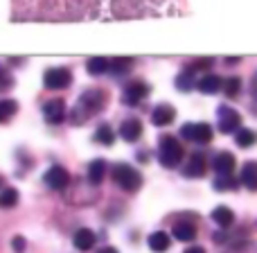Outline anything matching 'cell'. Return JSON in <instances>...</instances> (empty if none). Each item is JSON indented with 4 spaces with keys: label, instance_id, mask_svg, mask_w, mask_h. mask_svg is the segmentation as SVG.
<instances>
[{
    "label": "cell",
    "instance_id": "7a4b0ae2",
    "mask_svg": "<svg viewBox=\"0 0 257 253\" xmlns=\"http://www.w3.org/2000/svg\"><path fill=\"white\" fill-rule=\"evenodd\" d=\"M111 177H113V181L126 192H136L142 183L140 172H138L136 167H131V165H115L113 172H111Z\"/></svg>",
    "mask_w": 257,
    "mask_h": 253
},
{
    "label": "cell",
    "instance_id": "30bf717a",
    "mask_svg": "<svg viewBox=\"0 0 257 253\" xmlns=\"http://www.w3.org/2000/svg\"><path fill=\"white\" fill-rule=\"evenodd\" d=\"M174 118H176V111H174V107H169V104H160V107H156L154 113H151V122H154L156 127L172 125Z\"/></svg>",
    "mask_w": 257,
    "mask_h": 253
},
{
    "label": "cell",
    "instance_id": "d4e9b609",
    "mask_svg": "<svg viewBox=\"0 0 257 253\" xmlns=\"http://www.w3.org/2000/svg\"><path fill=\"white\" fill-rule=\"evenodd\" d=\"M239 89H241L239 77H230V79L223 81V91H226L228 98H237V95H239Z\"/></svg>",
    "mask_w": 257,
    "mask_h": 253
},
{
    "label": "cell",
    "instance_id": "7c38bea8",
    "mask_svg": "<svg viewBox=\"0 0 257 253\" xmlns=\"http://www.w3.org/2000/svg\"><path fill=\"white\" fill-rule=\"evenodd\" d=\"M120 136L124 138L126 142H136L138 138L142 136V122L136 120V118H131V120H124L120 127Z\"/></svg>",
    "mask_w": 257,
    "mask_h": 253
},
{
    "label": "cell",
    "instance_id": "8992f818",
    "mask_svg": "<svg viewBox=\"0 0 257 253\" xmlns=\"http://www.w3.org/2000/svg\"><path fill=\"white\" fill-rule=\"evenodd\" d=\"M43 181L48 183V188H52V190H63V188L70 183V174H68V170L61 167V165H52V167L45 172Z\"/></svg>",
    "mask_w": 257,
    "mask_h": 253
},
{
    "label": "cell",
    "instance_id": "f546056e",
    "mask_svg": "<svg viewBox=\"0 0 257 253\" xmlns=\"http://www.w3.org/2000/svg\"><path fill=\"white\" fill-rule=\"evenodd\" d=\"M212 66V59H201V61H194L192 63V70H203V68H210Z\"/></svg>",
    "mask_w": 257,
    "mask_h": 253
},
{
    "label": "cell",
    "instance_id": "6da1fadb",
    "mask_svg": "<svg viewBox=\"0 0 257 253\" xmlns=\"http://www.w3.org/2000/svg\"><path fill=\"white\" fill-rule=\"evenodd\" d=\"M158 158H160V165H165V167H176L183 158L181 142L174 136H163L160 138V147H158Z\"/></svg>",
    "mask_w": 257,
    "mask_h": 253
},
{
    "label": "cell",
    "instance_id": "8fae6325",
    "mask_svg": "<svg viewBox=\"0 0 257 253\" xmlns=\"http://www.w3.org/2000/svg\"><path fill=\"white\" fill-rule=\"evenodd\" d=\"M237 160L230 151H221V154L214 156V170H217L219 177H230V172L235 170Z\"/></svg>",
    "mask_w": 257,
    "mask_h": 253
},
{
    "label": "cell",
    "instance_id": "603a6c76",
    "mask_svg": "<svg viewBox=\"0 0 257 253\" xmlns=\"http://www.w3.org/2000/svg\"><path fill=\"white\" fill-rule=\"evenodd\" d=\"M235 140L239 147H250L257 140V133L250 131V129H239V131L235 133Z\"/></svg>",
    "mask_w": 257,
    "mask_h": 253
},
{
    "label": "cell",
    "instance_id": "83f0119b",
    "mask_svg": "<svg viewBox=\"0 0 257 253\" xmlns=\"http://www.w3.org/2000/svg\"><path fill=\"white\" fill-rule=\"evenodd\" d=\"M192 68H187V70H183L181 75L176 77V86L178 89H183V91H187V89H192Z\"/></svg>",
    "mask_w": 257,
    "mask_h": 253
},
{
    "label": "cell",
    "instance_id": "2e32d148",
    "mask_svg": "<svg viewBox=\"0 0 257 253\" xmlns=\"http://www.w3.org/2000/svg\"><path fill=\"white\" fill-rule=\"evenodd\" d=\"M183 174L185 177H203L205 174V158L201 154H192L187 165L183 167Z\"/></svg>",
    "mask_w": 257,
    "mask_h": 253
},
{
    "label": "cell",
    "instance_id": "52a82bcc",
    "mask_svg": "<svg viewBox=\"0 0 257 253\" xmlns=\"http://www.w3.org/2000/svg\"><path fill=\"white\" fill-rule=\"evenodd\" d=\"M149 95V86L145 84V81H131V84L124 89V95H122V102L128 104V107H136L138 102H142V100Z\"/></svg>",
    "mask_w": 257,
    "mask_h": 253
},
{
    "label": "cell",
    "instance_id": "836d02e7",
    "mask_svg": "<svg viewBox=\"0 0 257 253\" xmlns=\"http://www.w3.org/2000/svg\"><path fill=\"white\" fill-rule=\"evenodd\" d=\"M253 91L257 93V77H255V81H253Z\"/></svg>",
    "mask_w": 257,
    "mask_h": 253
},
{
    "label": "cell",
    "instance_id": "d6a6232c",
    "mask_svg": "<svg viewBox=\"0 0 257 253\" xmlns=\"http://www.w3.org/2000/svg\"><path fill=\"white\" fill-rule=\"evenodd\" d=\"M97 253H117V249H113V246H104V249H99Z\"/></svg>",
    "mask_w": 257,
    "mask_h": 253
},
{
    "label": "cell",
    "instance_id": "4316f807",
    "mask_svg": "<svg viewBox=\"0 0 257 253\" xmlns=\"http://www.w3.org/2000/svg\"><path fill=\"white\" fill-rule=\"evenodd\" d=\"M16 201H18V190H14V188H7V190L3 192V197H0V204H3L5 208L16 206Z\"/></svg>",
    "mask_w": 257,
    "mask_h": 253
},
{
    "label": "cell",
    "instance_id": "ac0fdd59",
    "mask_svg": "<svg viewBox=\"0 0 257 253\" xmlns=\"http://www.w3.org/2000/svg\"><path fill=\"white\" fill-rule=\"evenodd\" d=\"M149 249L156 253H163L169 249V235L165 231H156L149 235Z\"/></svg>",
    "mask_w": 257,
    "mask_h": 253
},
{
    "label": "cell",
    "instance_id": "9c48e42d",
    "mask_svg": "<svg viewBox=\"0 0 257 253\" xmlns=\"http://www.w3.org/2000/svg\"><path fill=\"white\" fill-rule=\"evenodd\" d=\"M102 104H104V95L99 93V91H86L79 100V109H77V111L86 109V116H93V113H97L99 109H102Z\"/></svg>",
    "mask_w": 257,
    "mask_h": 253
},
{
    "label": "cell",
    "instance_id": "d6986e66",
    "mask_svg": "<svg viewBox=\"0 0 257 253\" xmlns=\"http://www.w3.org/2000/svg\"><path fill=\"white\" fill-rule=\"evenodd\" d=\"M212 219L221 228H228L232 224V219H235V215H232V210L228 208V206H217V208L212 210Z\"/></svg>",
    "mask_w": 257,
    "mask_h": 253
},
{
    "label": "cell",
    "instance_id": "277c9868",
    "mask_svg": "<svg viewBox=\"0 0 257 253\" xmlns=\"http://www.w3.org/2000/svg\"><path fill=\"white\" fill-rule=\"evenodd\" d=\"M70 81H72V75L68 68H50V70H45V75H43V84L52 91L68 89Z\"/></svg>",
    "mask_w": 257,
    "mask_h": 253
},
{
    "label": "cell",
    "instance_id": "44dd1931",
    "mask_svg": "<svg viewBox=\"0 0 257 253\" xmlns=\"http://www.w3.org/2000/svg\"><path fill=\"white\" fill-rule=\"evenodd\" d=\"M86 68H88L90 75H104L106 70H111V61L104 57H93L88 63H86Z\"/></svg>",
    "mask_w": 257,
    "mask_h": 253
},
{
    "label": "cell",
    "instance_id": "4fadbf2b",
    "mask_svg": "<svg viewBox=\"0 0 257 253\" xmlns=\"http://www.w3.org/2000/svg\"><path fill=\"white\" fill-rule=\"evenodd\" d=\"M223 86V81H221V77L219 75H212V72H208V75H203L199 81H196V89L201 91V93H205V95H212V93H217L219 89Z\"/></svg>",
    "mask_w": 257,
    "mask_h": 253
},
{
    "label": "cell",
    "instance_id": "3957f363",
    "mask_svg": "<svg viewBox=\"0 0 257 253\" xmlns=\"http://www.w3.org/2000/svg\"><path fill=\"white\" fill-rule=\"evenodd\" d=\"M217 122H219V131L221 133H232V131L237 133L239 131V125H241V116L223 104V107L217 109Z\"/></svg>",
    "mask_w": 257,
    "mask_h": 253
},
{
    "label": "cell",
    "instance_id": "5bb4252c",
    "mask_svg": "<svg viewBox=\"0 0 257 253\" xmlns=\"http://www.w3.org/2000/svg\"><path fill=\"white\" fill-rule=\"evenodd\" d=\"M172 233H174V237H176V240L190 242V240H194V237H196V226L192 222H185V219H181V222L174 224Z\"/></svg>",
    "mask_w": 257,
    "mask_h": 253
},
{
    "label": "cell",
    "instance_id": "5b68a950",
    "mask_svg": "<svg viewBox=\"0 0 257 253\" xmlns=\"http://www.w3.org/2000/svg\"><path fill=\"white\" fill-rule=\"evenodd\" d=\"M181 136L192 142H210L212 140V127H210L208 122H199V125L187 122V125H183V129H181Z\"/></svg>",
    "mask_w": 257,
    "mask_h": 253
},
{
    "label": "cell",
    "instance_id": "ffe728a7",
    "mask_svg": "<svg viewBox=\"0 0 257 253\" xmlns=\"http://www.w3.org/2000/svg\"><path fill=\"white\" fill-rule=\"evenodd\" d=\"M241 183L248 190H257V163H246L241 170Z\"/></svg>",
    "mask_w": 257,
    "mask_h": 253
},
{
    "label": "cell",
    "instance_id": "e0dca14e",
    "mask_svg": "<svg viewBox=\"0 0 257 253\" xmlns=\"http://www.w3.org/2000/svg\"><path fill=\"white\" fill-rule=\"evenodd\" d=\"M104 174H106V163H104L102 158H95L93 163L88 165V181L93 183V186H99Z\"/></svg>",
    "mask_w": 257,
    "mask_h": 253
},
{
    "label": "cell",
    "instance_id": "9a60e30c",
    "mask_svg": "<svg viewBox=\"0 0 257 253\" xmlns=\"http://www.w3.org/2000/svg\"><path fill=\"white\" fill-rule=\"evenodd\" d=\"M95 233L90 231V228H79V231L75 233V237H72V242H75V246L79 251H90L95 246Z\"/></svg>",
    "mask_w": 257,
    "mask_h": 253
},
{
    "label": "cell",
    "instance_id": "484cf974",
    "mask_svg": "<svg viewBox=\"0 0 257 253\" xmlns=\"http://www.w3.org/2000/svg\"><path fill=\"white\" fill-rule=\"evenodd\" d=\"M212 188H214V190H219V192H223V190H235L237 183L232 181L230 177H217V179H214V183H212Z\"/></svg>",
    "mask_w": 257,
    "mask_h": 253
},
{
    "label": "cell",
    "instance_id": "ba28073f",
    "mask_svg": "<svg viewBox=\"0 0 257 253\" xmlns=\"http://www.w3.org/2000/svg\"><path fill=\"white\" fill-rule=\"evenodd\" d=\"M43 116L50 125L63 122V118H66V104H63V100H59V98L48 100V102L43 104Z\"/></svg>",
    "mask_w": 257,
    "mask_h": 253
},
{
    "label": "cell",
    "instance_id": "7402d4cb",
    "mask_svg": "<svg viewBox=\"0 0 257 253\" xmlns=\"http://www.w3.org/2000/svg\"><path fill=\"white\" fill-rule=\"evenodd\" d=\"M95 140L102 142V145H113L115 133H113V129L108 125H102V127H97V131H95Z\"/></svg>",
    "mask_w": 257,
    "mask_h": 253
},
{
    "label": "cell",
    "instance_id": "f1b7e54d",
    "mask_svg": "<svg viewBox=\"0 0 257 253\" xmlns=\"http://www.w3.org/2000/svg\"><path fill=\"white\" fill-rule=\"evenodd\" d=\"M131 66V61L128 59H120V61H111V70L113 72H122L124 68H128Z\"/></svg>",
    "mask_w": 257,
    "mask_h": 253
},
{
    "label": "cell",
    "instance_id": "4dcf8cb0",
    "mask_svg": "<svg viewBox=\"0 0 257 253\" xmlns=\"http://www.w3.org/2000/svg\"><path fill=\"white\" fill-rule=\"evenodd\" d=\"M12 246H14V251H23L25 249V240H23L21 235H16L14 237V242H12Z\"/></svg>",
    "mask_w": 257,
    "mask_h": 253
},
{
    "label": "cell",
    "instance_id": "cb8c5ba5",
    "mask_svg": "<svg viewBox=\"0 0 257 253\" xmlns=\"http://www.w3.org/2000/svg\"><path fill=\"white\" fill-rule=\"evenodd\" d=\"M16 111H18V102H14V100H3L0 102V120L3 122H7Z\"/></svg>",
    "mask_w": 257,
    "mask_h": 253
},
{
    "label": "cell",
    "instance_id": "1f68e13d",
    "mask_svg": "<svg viewBox=\"0 0 257 253\" xmlns=\"http://www.w3.org/2000/svg\"><path fill=\"white\" fill-rule=\"evenodd\" d=\"M185 253H205L203 246H190V249H185Z\"/></svg>",
    "mask_w": 257,
    "mask_h": 253
}]
</instances>
